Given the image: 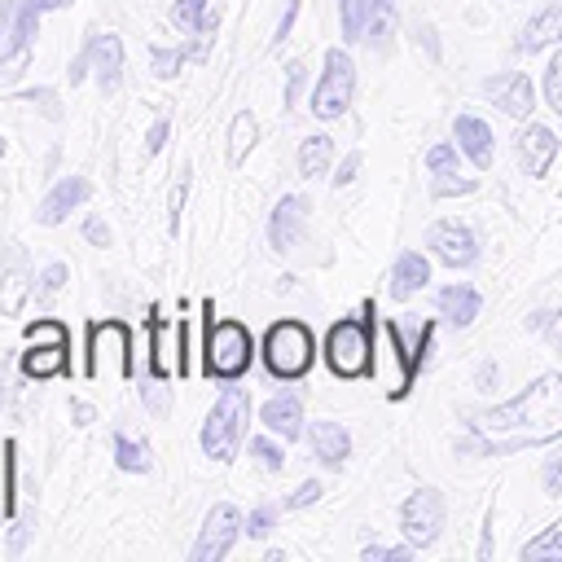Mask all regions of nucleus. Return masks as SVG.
Instances as JSON below:
<instances>
[{
	"mask_svg": "<svg viewBox=\"0 0 562 562\" xmlns=\"http://www.w3.org/2000/svg\"><path fill=\"white\" fill-rule=\"evenodd\" d=\"M461 417L474 439H461L457 452L505 457L531 443H549L562 435V373H544L514 400L492 404V408H465Z\"/></svg>",
	"mask_w": 562,
	"mask_h": 562,
	"instance_id": "obj_1",
	"label": "nucleus"
},
{
	"mask_svg": "<svg viewBox=\"0 0 562 562\" xmlns=\"http://www.w3.org/2000/svg\"><path fill=\"white\" fill-rule=\"evenodd\" d=\"M255 360V338L241 321H215V303H202V373L215 382H237Z\"/></svg>",
	"mask_w": 562,
	"mask_h": 562,
	"instance_id": "obj_2",
	"label": "nucleus"
},
{
	"mask_svg": "<svg viewBox=\"0 0 562 562\" xmlns=\"http://www.w3.org/2000/svg\"><path fill=\"white\" fill-rule=\"evenodd\" d=\"M246 422H250V391L237 386V382H224V391L215 395V404H211V413L202 422V435H198L202 452L211 461L228 465L237 457L241 439H246Z\"/></svg>",
	"mask_w": 562,
	"mask_h": 562,
	"instance_id": "obj_3",
	"label": "nucleus"
},
{
	"mask_svg": "<svg viewBox=\"0 0 562 562\" xmlns=\"http://www.w3.org/2000/svg\"><path fill=\"white\" fill-rule=\"evenodd\" d=\"M373 329H378L373 303H364L356 321L329 325V334H325V364H329L338 378H360V373H369V364H373Z\"/></svg>",
	"mask_w": 562,
	"mask_h": 562,
	"instance_id": "obj_4",
	"label": "nucleus"
},
{
	"mask_svg": "<svg viewBox=\"0 0 562 562\" xmlns=\"http://www.w3.org/2000/svg\"><path fill=\"white\" fill-rule=\"evenodd\" d=\"M259 351H263V364H268L272 378L294 382V378H303V373L312 369V360H316V338H312V329H307L303 321H277V325H268Z\"/></svg>",
	"mask_w": 562,
	"mask_h": 562,
	"instance_id": "obj_5",
	"label": "nucleus"
},
{
	"mask_svg": "<svg viewBox=\"0 0 562 562\" xmlns=\"http://www.w3.org/2000/svg\"><path fill=\"white\" fill-rule=\"evenodd\" d=\"M88 378H114L127 382L136 373V356H132V329L123 321H97L88 329Z\"/></svg>",
	"mask_w": 562,
	"mask_h": 562,
	"instance_id": "obj_6",
	"label": "nucleus"
},
{
	"mask_svg": "<svg viewBox=\"0 0 562 562\" xmlns=\"http://www.w3.org/2000/svg\"><path fill=\"white\" fill-rule=\"evenodd\" d=\"M356 97V66H351V53L347 48H329L325 53V70L312 88V114L316 119H342L347 105Z\"/></svg>",
	"mask_w": 562,
	"mask_h": 562,
	"instance_id": "obj_7",
	"label": "nucleus"
},
{
	"mask_svg": "<svg viewBox=\"0 0 562 562\" xmlns=\"http://www.w3.org/2000/svg\"><path fill=\"white\" fill-rule=\"evenodd\" d=\"M241 531H246V518H241L237 505H228V501L211 505L206 518H202V531H198V540L189 549V562H220V558H228V549L237 544Z\"/></svg>",
	"mask_w": 562,
	"mask_h": 562,
	"instance_id": "obj_8",
	"label": "nucleus"
},
{
	"mask_svg": "<svg viewBox=\"0 0 562 562\" xmlns=\"http://www.w3.org/2000/svg\"><path fill=\"white\" fill-rule=\"evenodd\" d=\"M400 531L408 536L413 549H426L439 540L443 531V496L435 487H417L404 505H400Z\"/></svg>",
	"mask_w": 562,
	"mask_h": 562,
	"instance_id": "obj_9",
	"label": "nucleus"
},
{
	"mask_svg": "<svg viewBox=\"0 0 562 562\" xmlns=\"http://www.w3.org/2000/svg\"><path fill=\"white\" fill-rule=\"evenodd\" d=\"M35 294V272L26 259L22 241H4V263H0V312L18 316L26 307V299Z\"/></svg>",
	"mask_w": 562,
	"mask_h": 562,
	"instance_id": "obj_10",
	"label": "nucleus"
},
{
	"mask_svg": "<svg viewBox=\"0 0 562 562\" xmlns=\"http://www.w3.org/2000/svg\"><path fill=\"white\" fill-rule=\"evenodd\" d=\"M426 246H430V255H435L439 263H448V268H470V263L479 259V237H474V228L461 224V220H439V224H430V228H426Z\"/></svg>",
	"mask_w": 562,
	"mask_h": 562,
	"instance_id": "obj_11",
	"label": "nucleus"
},
{
	"mask_svg": "<svg viewBox=\"0 0 562 562\" xmlns=\"http://www.w3.org/2000/svg\"><path fill=\"white\" fill-rule=\"evenodd\" d=\"M378 373H382V382H386V395L391 400H400V395H408V382H413V356L400 347V325H378Z\"/></svg>",
	"mask_w": 562,
	"mask_h": 562,
	"instance_id": "obj_12",
	"label": "nucleus"
},
{
	"mask_svg": "<svg viewBox=\"0 0 562 562\" xmlns=\"http://www.w3.org/2000/svg\"><path fill=\"white\" fill-rule=\"evenodd\" d=\"M83 48H88V57H92V75H97L101 92H114L119 79H123V40H119L114 31L88 26V31H83Z\"/></svg>",
	"mask_w": 562,
	"mask_h": 562,
	"instance_id": "obj_13",
	"label": "nucleus"
},
{
	"mask_svg": "<svg viewBox=\"0 0 562 562\" xmlns=\"http://www.w3.org/2000/svg\"><path fill=\"white\" fill-rule=\"evenodd\" d=\"M92 198V184H88V176H61L48 193H44V202L35 206V224H44V228H57L70 211H79L83 202Z\"/></svg>",
	"mask_w": 562,
	"mask_h": 562,
	"instance_id": "obj_14",
	"label": "nucleus"
},
{
	"mask_svg": "<svg viewBox=\"0 0 562 562\" xmlns=\"http://www.w3.org/2000/svg\"><path fill=\"white\" fill-rule=\"evenodd\" d=\"M303 228H307V198L285 193L268 215V246L272 250H294L303 241Z\"/></svg>",
	"mask_w": 562,
	"mask_h": 562,
	"instance_id": "obj_15",
	"label": "nucleus"
},
{
	"mask_svg": "<svg viewBox=\"0 0 562 562\" xmlns=\"http://www.w3.org/2000/svg\"><path fill=\"white\" fill-rule=\"evenodd\" d=\"M483 92H487L505 114H514V119H527V114L536 110V88H531V79H527L522 70L492 75V79L483 83Z\"/></svg>",
	"mask_w": 562,
	"mask_h": 562,
	"instance_id": "obj_16",
	"label": "nucleus"
},
{
	"mask_svg": "<svg viewBox=\"0 0 562 562\" xmlns=\"http://www.w3.org/2000/svg\"><path fill=\"white\" fill-rule=\"evenodd\" d=\"M259 422H263V430L268 435H277V439H299L303 435V400H299V391H281V395H272L263 408H259Z\"/></svg>",
	"mask_w": 562,
	"mask_h": 562,
	"instance_id": "obj_17",
	"label": "nucleus"
},
{
	"mask_svg": "<svg viewBox=\"0 0 562 562\" xmlns=\"http://www.w3.org/2000/svg\"><path fill=\"white\" fill-rule=\"evenodd\" d=\"M18 369L31 382L61 378V373H70V347H61V342H26V351L18 356Z\"/></svg>",
	"mask_w": 562,
	"mask_h": 562,
	"instance_id": "obj_18",
	"label": "nucleus"
},
{
	"mask_svg": "<svg viewBox=\"0 0 562 562\" xmlns=\"http://www.w3.org/2000/svg\"><path fill=\"white\" fill-rule=\"evenodd\" d=\"M553 154H558V136H553V127H544V123H527L522 136H518V167H522L527 176H544L549 162H553Z\"/></svg>",
	"mask_w": 562,
	"mask_h": 562,
	"instance_id": "obj_19",
	"label": "nucleus"
},
{
	"mask_svg": "<svg viewBox=\"0 0 562 562\" xmlns=\"http://www.w3.org/2000/svg\"><path fill=\"white\" fill-rule=\"evenodd\" d=\"M307 443H312V457L329 470H338L347 457H351V435L342 422H312L307 430Z\"/></svg>",
	"mask_w": 562,
	"mask_h": 562,
	"instance_id": "obj_20",
	"label": "nucleus"
},
{
	"mask_svg": "<svg viewBox=\"0 0 562 562\" xmlns=\"http://www.w3.org/2000/svg\"><path fill=\"white\" fill-rule=\"evenodd\" d=\"M452 136H457V149H461L479 171L492 167V127H487L483 119H474V114H457Z\"/></svg>",
	"mask_w": 562,
	"mask_h": 562,
	"instance_id": "obj_21",
	"label": "nucleus"
},
{
	"mask_svg": "<svg viewBox=\"0 0 562 562\" xmlns=\"http://www.w3.org/2000/svg\"><path fill=\"white\" fill-rule=\"evenodd\" d=\"M145 334H149V373L176 378V369H180V356L171 351V347H176V325H167L158 312H149Z\"/></svg>",
	"mask_w": 562,
	"mask_h": 562,
	"instance_id": "obj_22",
	"label": "nucleus"
},
{
	"mask_svg": "<svg viewBox=\"0 0 562 562\" xmlns=\"http://www.w3.org/2000/svg\"><path fill=\"white\" fill-rule=\"evenodd\" d=\"M430 281V259L422 250H400L391 263V299H413Z\"/></svg>",
	"mask_w": 562,
	"mask_h": 562,
	"instance_id": "obj_23",
	"label": "nucleus"
},
{
	"mask_svg": "<svg viewBox=\"0 0 562 562\" xmlns=\"http://www.w3.org/2000/svg\"><path fill=\"white\" fill-rule=\"evenodd\" d=\"M562 40V4H544L540 13H531L527 18V26L518 31V53H540V48H549V44H558Z\"/></svg>",
	"mask_w": 562,
	"mask_h": 562,
	"instance_id": "obj_24",
	"label": "nucleus"
},
{
	"mask_svg": "<svg viewBox=\"0 0 562 562\" xmlns=\"http://www.w3.org/2000/svg\"><path fill=\"white\" fill-rule=\"evenodd\" d=\"M171 22L193 40H211L215 26H220V9L211 0H176L171 4Z\"/></svg>",
	"mask_w": 562,
	"mask_h": 562,
	"instance_id": "obj_25",
	"label": "nucleus"
},
{
	"mask_svg": "<svg viewBox=\"0 0 562 562\" xmlns=\"http://www.w3.org/2000/svg\"><path fill=\"white\" fill-rule=\"evenodd\" d=\"M75 0H18V13H13V31H9V48H31L35 44V26L44 13L53 9H66Z\"/></svg>",
	"mask_w": 562,
	"mask_h": 562,
	"instance_id": "obj_26",
	"label": "nucleus"
},
{
	"mask_svg": "<svg viewBox=\"0 0 562 562\" xmlns=\"http://www.w3.org/2000/svg\"><path fill=\"white\" fill-rule=\"evenodd\" d=\"M439 316H443V321H452L457 329L474 325V316H479V290H474V285H465V281L443 285V290H439Z\"/></svg>",
	"mask_w": 562,
	"mask_h": 562,
	"instance_id": "obj_27",
	"label": "nucleus"
},
{
	"mask_svg": "<svg viewBox=\"0 0 562 562\" xmlns=\"http://www.w3.org/2000/svg\"><path fill=\"white\" fill-rule=\"evenodd\" d=\"M206 44H211V40H193V44H180V48L154 44V48H149V70H154L158 79H176L189 57H206Z\"/></svg>",
	"mask_w": 562,
	"mask_h": 562,
	"instance_id": "obj_28",
	"label": "nucleus"
},
{
	"mask_svg": "<svg viewBox=\"0 0 562 562\" xmlns=\"http://www.w3.org/2000/svg\"><path fill=\"white\" fill-rule=\"evenodd\" d=\"M110 452H114V465L127 470V474H149V470H154L149 443H145V439H132V435H123V430H114Z\"/></svg>",
	"mask_w": 562,
	"mask_h": 562,
	"instance_id": "obj_29",
	"label": "nucleus"
},
{
	"mask_svg": "<svg viewBox=\"0 0 562 562\" xmlns=\"http://www.w3.org/2000/svg\"><path fill=\"white\" fill-rule=\"evenodd\" d=\"M329 162H334V140L329 136H303L299 140V176H307V180H316V176H325L329 171Z\"/></svg>",
	"mask_w": 562,
	"mask_h": 562,
	"instance_id": "obj_30",
	"label": "nucleus"
},
{
	"mask_svg": "<svg viewBox=\"0 0 562 562\" xmlns=\"http://www.w3.org/2000/svg\"><path fill=\"white\" fill-rule=\"evenodd\" d=\"M255 140H259V119L250 110L233 114V127H228V167H241L246 154L255 149Z\"/></svg>",
	"mask_w": 562,
	"mask_h": 562,
	"instance_id": "obj_31",
	"label": "nucleus"
},
{
	"mask_svg": "<svg viewBox=\"0 0 562 562\" xmlns=\"http://www.w3.org/2000/svg\"><path fill=\"white\" fill-rule=\"evenodd\" d=\"M391 35H395V0H369V31H364V44L386 48Z\"/></svg>",
	"mask_w": 562,
	"mask_h": 562,
	"instance_id": "obj_32",
	"label": "nucleus"
},
{
	"mask_svg": "<svg viewBox=\"0 0 562 562\" xmlns=\"http://www.w3.org/2000/svg\"><path fill=\"white\" fill-rule=\"evenodd\" d=\"M518 558H522V562H562V518L549 522L536 540H527Z\"/></svg>",
	"mask_w": 562,
	"mask_h": 562,
	"instance_id": "obj_33",
	"label": "nucleus"
},
{
	"mask_svg": "<svg viewBox=\"0 0 562 562\" xmlns=\"http://www.w3.org/2000/svg\"><path fill=\"white\" fill-rule=\"evenodd\" d=\"M0 465H4V479H0V518H13L18 514V443L13 439H4Z\"/></svg>",
	"mask_w": 562,
	"mask_h": 562,
	"instance_id": "obj_34",
	"label": "nucleus"
},
{
	"mask_svg": "<svg viewBox=\"0 0 562 562\" xmlns=\"http://www.w3.org/2000/svg\"><path fill=\"white\" fill-rule=\"evenodd\" d=\"M338 22H342V40L360 44L369 31V0H338Z\"/></svg>",
	"mask_w": 562,
	"mask_h": 562,
	"instance_id": "obj_35",
	"label": "nucleus"
},
{
	"mask_svg": "<svg viewBox=\"0 0 562 562\" xmlns=\"http://www.w3.org/2000/svg\"><path fill=\"white\" fill-rule=\"evenodd\" d=\"M66 281H70V268H66V263H48V268L35 277V303L48 307V303L66 290Z\"/></svg>",
	"mask_w": 562,
	"mask_h": 562,
	"instance_id": "obj_36",
	"label": "nucleus"
},
{
	"mask_svg": "<svg viewBox=\"0 0 562 562\" xmlns=\"http://www.w3.org/2000/svg\"><path fill=\"white\" fill-rule=\"evenodd\" d=\"M140 400H145V408H149L154 417H162V413L171 408V391H167V378H158V373L140 378Z\"/></svg>",
	"mask_w": 562,
	"mask_h": 562,
	"instance_id": "obj_37",
	"label": "nucleus"
},
{
	"mask_svg": "<svg viewBox=\"0 0 562 562\" xmlns=\"http://www.w3.org/2000/svg\"><path fill=\"white\" fill-rule=\"evenodd\" d=\"M22 338L26 342H61V347H70V329L61 321H31L22 329Z\"/></svg>",
	"mask_w": 562,
	"mask_h": 562,
	"instance_id": "obj_38",
	"label": "nucleus"
},
{
	"mask_svg": "<svg viewBox=\"0 0 562 562\" xmlns=\"http://www.w3.org/2000/svg\"><path fill=\"white\" fill-rule=\"evenodd\" d=\"M18 101H31V105H35L44 119H53V123L61 119V101H57V92H53V88H22V92H18Z\"/></svg>",
	"mask_w": 562,
	"mask_h": 562,
	"instance_id": "obj_39",
	"label": "nucleus"
},
{
	"mask_svg": "<svg viewBox=\"0 0 562 562\" xmlns=\"http://www.w3.org/2000/svg\"><path fill=\"white\" fill-rule=\"evenodd\" d=\"M246 448H250V457H255V461H259L263 470H272V474H277V470L285 465V452H281V448H277V443H272L268 435H259V439H250Z\"/></svg>",
	"mask_w": 562,
	"mask_h": 562,
	"instance_id": "obj_40",
	"label": "nucleus"
},
{
	"mask_svg": "<svg viewBox=\"0 0 562 562\" xmlns=\"http://www.w3.org/2000/svg\"><path fill=\"white\" fill-rule=\"evenodd\" d=\"M321 492H325V487H321V479H303L294 492H285V496H281V509H307V505H316V501H321Z\"/></svg>",
	"mask_w": 562,
	"mask_h": 562,
	"instance_id": "obj_41",
	"label": "nucleus"
},
{
	"mask_svg": "<svg viewBox=\"0 0 562 562\" xmlns=\"http://www.w3.org/2000/svg\"><path fill=\"white\" fill-rule=\"evenodd\" d=\"M544 101L553 114H562V53H553V61L544 70Z\"/></svg>",
	"mask_w": 562,
	"mask_h": 562,
	"instance_id": "obj_42",
	"label": "nucleus"
},
{
	"mask_svg": "<svg viewBox=\"0 0 562 562\" xmlns=\"http://www.w3.org/2000/svg\"><path fill=\"white\" fill-rule=\"evenodd\" d=\"M452 176H457V171L435 176L430 193H435V198H452V193H474V189H479V180H474V176H461V180H452Z\"/></svg>",
	"mask_w": 562,
	"mask_h": 562,
	"instance_id": "obj_43",
	"label": "nucleus"
},
{
	"mask_svg": "<svg viewBox=\"0 0 562 562\" xmlns=\"http://www.w3.org/2000/svg\"><path fill=\"white\" fill-rule=\"evenodd\" d=\"M184 193H189V167L180 171V180L171 184V198H167V211H171V215H167V228H171V233H180V215H184Z\"/></svg>",
	"mask_w": 562,
	"mask_h": 562,
	"instance_id": "obj_44",
	"label": "nucleus"
},
{
	"mask_svg": "<svg viewBox=\"0 0 562 562\" xmlns=\"http://www.w3.org/2000/svg\"><path fill=\"white\" fill-rule=\"evenodd\" d=\"M31 531H35V509H26V514H18L13 518V527H9V553L18 558L22 549H26V540H31Z\"/></svg>",
	"mask_w": 562,
	"mask_h": 562,
	"instance_id": "obj_45",
	"label": "nucleus"
},
{
	"mask_svg": "<svg viewBox=\"0 0 562 562\" xmlns=\"http://www.w3.org/2000/svg\"><path fill=\"white\" fill-rule=\"evenodd\" d=\"M303 79H307V66H303V61H285V92H281V105H285V110L299 101Z\"/></svg>",
	"mask_w": 562,
	"mask_h": 562,
	"instance_id": "obj_46",
	"label": "nucleus"
},
{
	"mask_svg": "<svg viewBox=\"0 0 562 562\" xmlns=\"http://www.w3.org/2000/svg\"><path fill=\"white\" fill-rule=\"evenodd\" d=\"M426 167L435 171V176H443V171H457V145H430L426 149Z\"/></svg>",
	"mask_w": 562,
	"mask_h": 562,
	"instance_id": "obj_47",
	"label": "nucleus"
},
{
	"mask_svg": "<svg viewBox=\"0 0 562 562\" xmlns=\"http://www.w3.org/2000/svg\"><path fill=\"white\" fill-rule=\"evenodd\" d=\"M272 522H277V505H259V509H250V514H246V536L263 540V536L272 531Z\"/></svg>",
	"mask_w": 562,
	"mask_h": 562,
	"instance_id": "obj_48",
	"label": "nucleus"
},
{
	"mask_svg": "<svg viewBox=\"0 0 562 562\" xmlns=\"http://www.w3.org/2000/svg\"><path fill=\"white\" fill-rule=\"evenodd\" d=\"M360 558L364 562H408L413 558V544H369Z\"/></svg>",
	"mask_w": 562,
	"mask_h": 562,
	"instance_id": "obj_49",
	"label": "nucleus"
},
{
	"mask_svg": "<svg viewBox=\"0 0 562 562\" xmlns=\"http://www.w3.org/2000/svg\"><path fill=\"white\" fill-rule=\"evenodd\" d=\"M540 487H544V496H562V452L544 461V470H540Z\"/></svg>",
	"mask_w": 562,
	"mask_h": 562,
	"instance_id": "obj_50",
	"label": "nucleus"
},
{
	"mask_svg": "<svg viewBox=\"0 0 562 562\" xmlns=\"http://www.w3.org/2000/svg\"><path fill=\"white\" fill-rule=\"evenodd\" d=\"M167 136H171V123H167V119H154L149 132H145V158H154V154L167 145Z\"/></svg>",
	"mask_w": 562,
	"mask_h": 562,
	"instance_id": "obj_51",
	"label": "nucleus"
},
{
	"mask_svg": "<svg viewBox=\"0 0 562 562\" xmlns=\"http://www.w3.org/2000/svg\"><path fill=\"white\" fill-rule=\"evenodd\" d=\"M176 356H180L176 378H189V321L184 316H176Z\"/></svg>",
	"mask_w": 562,
	"mask_h": 562,
	"instance_id": "obj_52",
	"label": "nucleus"
},
{
	"mask_svg": "<svg viewBox=\"0 0 562 562\" xmlns=\"http://www.w3.org/2000/svg\"><path fill=\"white\" fill-rule=\"evenodd\" d=\"M83 237H88L92 246H110V241H114V233H110V224H105L101 215H88V220H83Z\"/></svg>",
	"mask_w": 562,
	"mask_h": 562,
	"instance_id": "obj_53",
	"label": "nucleus"
},
{
	"mask_svg": "<svg viewBox=\"0 0 562 562\" xmlns=\"http://www.w3.org/2000/svg\"><path fill=\"white\" fill-rule=\"evenodd\" d=\"M360 162H364V158H360V149H351V154H347V158L338 162V176H334V184H338V189H347V184L356 180V171H360Z\"/></svg>",
	"mask_w": 562,
	"mask_h": 562,
	"instance_id": "obj_54",
	"label": "nucleus"
},
{
	"mask_svg": "<svg viewBox=\"0 0 562 562\" xmlns=\"http://www.w3.org/2000/svg\"><path fill=\"white\" fill-rule=\"evenodd\" d=\"M294 18H299V0H290V4H285V13H281V22H277V35H272V44H277V48L290 40V26H294Z\"/></svg>",
	"mask_w": 562,
	"mask_h": 562,
	"instance_id": "obj_55",
	"label": "nucleus"
},
{
	"mask_svg": "<svg viewBox=\"0 0 562 562\" xmlns=\"http://www.w3.org/2000/svg\"><path fill=\"white\" fill-rule=\"evenodd\" d=\"M88 70H92V57H88V48H79V53L70 57V70H66V75H70V88H75V83H83V75H88Z\"/></svg>",
	"mask_w": 562,
	"mask_h": 562,
	"instance_id": "obj_56",
	"label": "nucleus"
},
{
	"mask_svg": "<svg viewBox=\"0 0 562 562\" xmlns=\"http://www.w3.org/2000/svg\"><path fill=\"white\" fill-rule=\"evenodd\" d=\"M70 417H75V426H92L97 422V408L88 400H70Z\"/></svg>",
	"mask_w": 562,
	"mask_h": 562,
	"instance_id": "obj_57",
	"label": "nucleus"
},
{
	"mask_svg": "<svg viewBox=\"0 0 562 562\" xmlns=\"http://www.w3.org/2000/svg\"><path fill=\"white\" fill-rule=\"evenodd\" d=\"M13 13H18V0H0V35L9 40V31H13Z\"/></svg>",
	"mask_w": 562,
	"mask_h": 562,
	"instance_id": "obj_58",
	"label": "nucleus"
},
{
	"mask_svg": "<svg viewBox=\"0 0 562 562\" xmlns=\"http://www.w3.org/2000/svg\"><path fill=\"white\" fill-rule=\"evenodd\" d=\"M474 382H479V386L487 391V386L496 382V364H492V360H483V364H479V373H474Z\"/></svg>",
	"mask_w": 562,
	"mask_h": 562,
	"instance_id": "obj_59",
	"label": "nucleus"
},
{
	"mask_svg": "<svg viewBox=\"0 0 562 562\" xmlns=\"http://www.w3.org/2000/svg\"><path fill=\"white\" fill-rule=\"evenodd\" d=\"M479 558H492V514L483 522V544H479Z\"/></svg>",
	"mask_w": 562,
	"mask_h": 562,
	"instance_id": "obj_60",
	"label": "nucleus"
},
{
	"mask_svg": "<svg viewBox=\"0 0 562 562\" xmlns=\"http://www.w3.org/2000/svg\"><path fill=\"white\" fill-rule=\"evenodd\" d=\"M417 40H426L430 57H439V44H435V31H430V26H417Z\"/></svg>",
	"mask_w": 562,
	"mask_h": 562,
	"instance_id": "obj_61",
	"label": "nucleus"
},
{
	"mask_svg": "<svg viewBox=\"0 0 562 562\" xmlns=\"http://www.w3.org/2000/svg\"><path fill=\"white\" fill-rule=\"evenodd\" d=\"M0 408H4V373H0Z\"/></svg>",
	"mask_w": 562,
	"mask_h": 562,
	"instance_id": "obj_62",
	"label": "nucleus"
},
{
	"mask_svg": "<svg viewBox=\"0 0 562 562\" xmlns=\"http://www.w3.org/2000/svg\"><path fill=\"white\" fill-rule=\"evenodd\" d=\"M0 158H4V136H0Z\"/></svg>",
	"mask_w": 562,
	"mask_h": 562,
	"instance_id": "obj_63",
	"label": "nucleus"
},
{
	"mask_svg": "<svg viewBox=\"0 0 562 562\" xmlns=\"http://www.w3.org/2000/svg\"><path fill=\"white\" fill-rule=\"evenodd\" d=\"M4 44H9V40H4V35H0V53H4Z\"/></svg>",
	"mask_w": 562,
	"mask_h": 562,
	"instance_id": "obj_64",
	"label": "nucleus"
}]
</instances>
